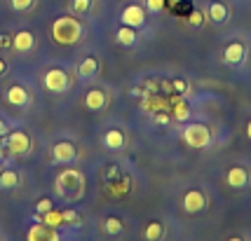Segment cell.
Returning a JSON list of instances; mask_svg holds the SVG:
<instances>
[{
  "instance_id": "6da1fadb",
  "label": "cell",
  "mask_w": 251,
  "mask_h": 241,
  "mask_svg": "<svg viewBox=\"0 0 251 241\" xmlns=\"http://www.w3.org/2000/svg\"><path fill=\"white\" fill-rule=\"evenodd\" d=\"M52 38L59 44H75L82 38V23L77 17H59L52 23Z\"/></svg>"
},
{
  "instance_id": "7a4b0ae2",
  "label": "cell",
  "mask_w": 251,
  "mask_h": 241,
  "mask_svg": "<svg viewBox=\"0 0 251 241\" xmlns=\"http://www.w3.org/2000/svg\"><path fill=\"white\" fill-rule=\"evenodd\" d=\"M85 190V175L77 169H64L56 175V192L66 199H77Z\"/></svg>"
},
{
  "instance_id": "3957f363",
  "label": "cell",
  "mask_w": 251,
  "mask_h": 241,
  "mask_svg": "<svg viewBox=\"0 0 251 241\" xmlns=\"http://www.w3.org/2000/svg\"><path fill=\"white\" fill-rule=\"evenodd\" d=\"M181 141L186 143L188 148L193 150H204L211 145V129L202 122H193V124H186L183 131H181Z\"/></svg>"
},
{
  "instance_id": "277c9868",
  "label": "cell",
  "mask_w": 251,
  "mask_h": 241,
  "mask_svg": "<svg viewBox=\"0 0 251 241\" xmlns=\"http://www.w3.org/2000/svg\"><path fill=\"white\" fill-rule=\"evenodd\" d=\"M43 85L47 91H52V94H64L66 89L71 87V77L66 70L61 68H52V70H47L43 77Z\"/></svg>"
},
{
  "instance_id": "5b68a950",
  "label": "cell",
  "mask_w": 251,
  "mask_h": 241,
  "mask_svg": "<svg viewBox=\"0 0 251 241\" xmlns=\"http://www.w3.org/2000/svg\"><path fill=\"white\" fill-rule=\"evenodd\" d=\"M226 185H230L232 190H247L251 185V174L247 166L242 164H235L230 166L226 171Z\"/></svg>"
},
{
  "instance_id": "8992f818",
  "label": "cell",
  "mask_w": 251,
  "mask_h": 241,
  "mask_svg": "<svg viewBox=\"0 0 251 241\" xmlns=\"http://www.w3.org/2000/svg\"><path fill=\"white\" fill-rule=\"evenodd\" d=\"M5 148L12 154H28L31 153V138L26 131H7L5 136Z\"/></svg>"
},
{
  "instance_id": "52a82bcc",
  "label": "cell",
  "mask_w": 251,
  "mask_h": 241,
  "mask_svg": "<svg viewBox=\"0 0 251 241\" xmlns=\"http://www.w3.org/2000/svg\"><path fill=\"white\" fill-rule=\"evenodd\" d=\"M120 22L125 26H131V28H141L146 26V7L139 5V2H129L120 14Z\"/></svg>"
},
{
  "instance_id": "ba28073f",
  "label": "cell",
  "mask_w": 251,
  "mask_h": 241,
  "mask_svg": "<svg viewBox=\"0 0 251 241\" xmlns=\"http://www.w3.org/2000/svg\"><path fill=\"white\" fill-rule=\"evenodd\" d=\"M247 44L240 43V40H232L223 47V64L228 66H242L247 61Z\"/></svg>"
},
{
  "instance_id": "9c48e42d",
  "label": "cell",
  "mask_w": 251,
  "mask_h": 241,
  "mask_svg": "<svg viewBox=\"0 0 251 241\" xmlns=\"http://www.w3.org/2000/svg\"><path fill=\"white\" fill-rule=\"evenodd\" d=\"M77 159V148L68 141H59L52 145V162L54 164H73Z\"/></svg>"
},
{
  "instance_id": "30bf717a",
  "label": "cell",
  "mask_w": 251,
  "mask_h": 241,
  "mask_svg": "<svg viewBox=\"0 0 251 241\" xmlns=\"http://www.w3.org/2000/svg\"><path fill=\"white\" fill-rule=\"evenodd\" d=\"M181 206H183L186 213H200V211L207 208V195L202 190L193 187V190H188L186 195L181 197Z\"/></svg>"
},
{
  "instance_id": "8fae6325",
  "label": "cell",
  "mask_w": 251,
  "mask_h": 241,
  "mask_svg": "<svg viewBox=\"0 0 251 241\" xmlns=\"http://www.w3.org/2000/svg\"><path fill=\"white\" fill-rule=\"evenodd\" d=\"M207 19L211 23H216V26L228 23V19H230L228 5H226L223 0H209V5H207Z\"/></svg>"
},
{
  "instance_id": "7c38bea8",
  "label": "cell",
  "mask_w": 251,
  "mask_h": 241,
  "mask_svg": "<svg viewBox=\"0 0 251 241\" xmlns=\"http://www.w3.org/2000/svg\"><path fill=\"white\" fill-rule=\"evenodd\" d=\"M106 103H108V96H106L103 89H89L87 94H85V108L92 110V112L103 110L106 108Z\"/></svg>"
},
{
  "instance_id": "4fadbf2b",
  "label": "cell",
  "mask_w": 251,
  "mask_h": 241,
  "mask_svg": "<svg viewBox=\"0 0 251 241\" xmlns=\"http://www.w3.org/2000/svg\"><path fill=\"white\" fill-rule=\"evenodd\" d=\"M12 47H14L17 52L26 54V52H31L33 47H35V35H33L31 31H19V33L12 35Z\"/></svg>"
},
{
  "instance_id": "5bb4252c",
  "label": "cell",
  "mask_w": 251,
  "mask_h": 241,
  "mask_svg": "<svg viewBox=\"0 0 251 241\" xmlns=\"http://www.w3.org/2000/svg\"><path fill=\"white\" fill-rule=\"evenodd\" d=\"M99 73V59L94 54L85 56L80 64H77V77L80 80H92Z\"/></svg>"
},
{
  "instance_id": "9a60e30c",
  "label": "cell",
  "mask_w": 251,
  "mask_h": 241,
  "mask_svg": "<svg viewBox=\"0 0 251 241\" xmlns=\"http://www.w3.org/2000/svg\"><path fill=\"white\" fill-rule=\"evenodd\" d=\"M5 99H7V103H10V106H14V108H24V106H28V101H31V96H28V91H26L24 87H19V85H14V87L7 89Z\"/></svg>"
},
{
  "instance_id": "2e32d148",
  "label": "cell",
  "mask_w": 251,
  "mask_h": 241,
  "mask_svg": "<svg viewBox=\"0 0 251 241\" xmlns=\"http://www.w3.org/2000/svg\"><path fill=\"white\" fill-rule=\"evenodd\" d=\"M28 241H40V239H59V234L54 232V227H47L45 222H35L31 230H28Z\"/></svg>"
},
{
  "instance_id": "e0dca14e",
  "label": "cell",
  "mask_w": 251,
  "mask_h": 241,
  "mask_svg": "<svg viewBox=\"0 0 251 241\" xmlns=\"http://www.w3.org/2000/svg\"><path fill=\"white\" fill-rule=\"evenodd\" d=\"M125 143H127V136H125L122 129H108V131L103 133V145L108 150H122Z\"/></svg>"
},
{
  "instance_id": "ac0fdd59",
  "label": "cell",
  "mask_w": 251,
  "mask_h": 241,
  "mask_svg": "<svg viewBox=\"0 0 251 241\" xmlns=\"http://www.w3.org/2000/svg\"><path fill=\"white\" fill-rule=\"evenodd\" d=\"M115 40H118V44H122V47H134L136 40H139L136 28H131V26H125V23H122L120 28H118V33H115Z\"/></svg>"
},
{
  "instance_id": "d6986e66",
  "label": "cell",
  "mask_w": 251,
  "mask_h": 241,
  "mask_svg": "<svg viewBox=\"0 0 251 241\" xmlns=\"http://www.w3.org/2000/svg\"><path fill=\"white\" fill-rule=\"evenodd\" d=\"M19 185V174L14 169H2L0 171V190H14Z\"/></svg>"
},
{
  "instance_id": "ffe728a7",
  "label": "cell",
  "mask_w": 251,
  "mask_h": 241,
  "mask_svg": "<svg viewBox=\"0 0 251 241\" xmlns=\"http://www.w3.org/2000/svg\"><path fill=\"white\" fill-rule=\"evenodd\" d=\"M164 234H167L164 225L155 220V222H148V227L143 230V239H146V241H160V239L164 237Z\"/></svg>"
},
{
  "instance_id": "44dd1931",
  "label": "cell",
  "mask_w": 251,
  "mask_h": 241,
  "mask_svg": "<svg viewBox=\"0 0 251 241\" xmlns=\"http://www.w3.org/2000/svg\"><path fill=\"white\" fill-rule=\"evenodd\" d=\"M122 230H125V225H122L120 218L108 216V218L103 220V232H106V234H110V237H118V234H122Z\"/></svg>"
},
{
  "instance_id": "7402d4cb",
  "label": "cell",
  "mask_w": 251,
  "mask_h": 241,
  "mask_svg": "<svg viewBox=\"0 0 251 241\" xmlns=\"http://www.w3.org/2000/svg\"><path fill=\"white\" fill-rule=\"evenodd\" d=\"M89 10H92V0H71V12L77 17L87 14Z\"/></svg>"
},
{
  "instance_id": "603a6c76",
  "label": "cell",
  "mask_w": 251,
  "mask_h": 241,
  "mask_svg": "<svg viewBox=\"0 0 251 241\" xmlns=\"http://www.w3.org/2000/svg\"><path fill=\"white\" fill-rule=\"evenodd\" d=\"M167 7V0H146V10L151 14H160Z\"/></svg>"
},
{
  "instance_id": "cb8c5ba5",
  "label": "cell",
  "mask_w": 251,
  "mask_h": 241,
  "mask_svg": "<svg viewBox=\"0 0 251 241\" xmlns=\"http://www.w3.org/2000/svg\"><path fill=\"white\" fill-rule=\"evenodd\" d=\"M52 208H54V204H52V199L43 197V199H38V204H35V213H38V216H43V213H47V211H52Z\"/></svg>"
},
{
  "instance_id": "d4e9b609",
  "label": "cell",
  "mask_w": 251,
  "mask_h": 241,
  "mask_svg": "<svg viewBox=\"0 0 251 241\" xmlns=\"http://www.w3.org/2000/svg\"><path fill=\"white\" fill-rule=\"evenodd\" d=\"M172 89H174L176 94H188V82L186 80H183V77H174V80H172Z\"/></svg>"
},
{
  "instance_id": "484cf974",
  "label": "cell",
  "mask_w": 251,
  "mask_h": 241,
  "mask_svg": "<svg viewBox=\"0 0 251 241\" xmlns=\"http://www.w3.org/2000/svg\"><path fill=\"white\" fill-rule=\"evenodd\" d=\"M33 2H35V0H10L12 10H17V12H26V10H31V7H33Z\"/></svg>"
},
{
  "instance_id": "4316f807",
  "label": "cell",
  "mask_w": 251,
  "mask_h": 241,
  "mask_svg": "<svg viewBox=\"0 0 251 241\" xmlns=\"http://www.w3.org/2000/svg\"><path fill=\"white\" fill-rule=\"evenodd\" d=\"M61 213H64V222H68V225H80V216H77L75 211L66 208V211H61Z\"/></svg>"
},
{
  "instance_id": "83f0119b",
  "label": "cell",
  "mask_w": 251,
  "mask_h": 241,
  "mask_svg": "<svg viewBox=\"0 0 251 241\" xmlns=\"http://www.w3.org/2000/svg\"><path fill=\"white\" fill-rule=\"evenodd\" d=\"M202 22H204V14H202V12H193V14H190V23H193V26H200Z\"/></svg>"
},
{
  "instance_id": "f1b7e54d",
  "label": "cell",
  "mask_w": 251,
  "mask_h": 241,
  "mask_svg": "<svg viewBox=\"0 0 251 241\" xmlns=\"http://www.w3.org/2000/svg\"><path fill=\"white\" fill-rule=\"evenodd\" d=\"M188 117H190V110L186 106H181V108L176 110V120H188Z\"/></svg>"
},
{
  "instance_id": "f546056e",
  "label": "cell",
  "mask_w": 251,
  "mask_h": 241,
  "mask_svg": "<svg viewBox=\"0 0 251 241\" xmlns=\"http://www.w3.org/2000/svg\"><path fill=\"white\" fill-rule=\"evenodd\" d=\"M155 122H157V124H169V115H164V112H157V115H155Z\"/></svg>"
},
{
  "instance_id": "4dcf8cb0",
  "label": "cell",
  "mask_w": 251,
  "mask_h": 241,
  "mask_svg": "<svg viewBox=\"0 0 251 241\" xmlns=\"http://www.w3.org/2000/svg\"><path fill=\"white\" fill-rule=\"evenodd\" d=\"M0 47H12V38H10V35H0Z\"/></svg>"
},
{
  "instance_id": "1f68e13d",
  "label": "cell",
  "mask_w": 251,
  "mask_h": 241,
  "mask_svg": "<svg viewBox=\"0 0 251 241\" xmlns=\"http://www.w3.org/2000/svg\"><path fill=\"white\" fill-rule=\"evenodd\" d=\"M7 129H10V127H7V122L0 120V138H5V136H7Z\"/></svg>"
},
{
  "instance_id": "d6a6232c",
  "label": "cell",
  "mask_w": 251,
  "mask_h": 241,
  "mask_svg": "<svg viewBox=\"0 0 251 241\" xmlns=\"http://www.w3.org/2000/svg\"><path fill=\"white\" fill-rule=\"evenodd\" d=\"M5 73H7V61L0 59V75H5Z\"/></svg>"
},
{
  "instance_id": "836d02e7",
  "label": "cell",
  "mask_w": 251,
  "mask_h": 241,
  "mask_svg": "<svg viewBox=\"0 0 251 241\" xmlns=\"http://www.w3.org/2000/svg\"><path fill=\"white\" fill-rule=\"evenodd\" d=\"M247 138H249V141H251V120L247 122Z\"/></svg>"
},
{
  "instance_id": "e575fe53",
  "label": "cell",
  "mask_w": 251,
  "mask_h": 241,
  "mask_svg": "<svg viewBox=\"0 0 251 241\" xmlns=\"http://www.w3.org/2000/svg\"><path fill=\"white\" fill-rule=\"evenodd\" d=\"M0 154H2V148H0Z\"/></svg>"
},
{
  "instance_id": "d590c367",
  "label": "cell",
  "mask_w": 251,
  "mask_h": 241,
  "mask_svg": "<svg viewBox=\"0 0 251 241\" xmlns=\"http://www.w3.org/2000/svg\"><path fill=\"white\" fill-rule=\"evenodd\" d=\"M0 171H2V164H0Z\"/></svg>"
}]
</instances>
